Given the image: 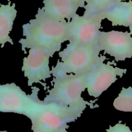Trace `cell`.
<instances>
[{
  "label": "cell",
  "mask_w": 132,
  "mask_h": 132,
  "mask_svg": "<svg viewBox=\"0 0 132 132\" xmlns=\"http://www.w3.org/2000/svg\"><path fill=\"white\" fill-rule=\"evenodd\" d=\"M129 30H130V32L129 33L131 34V37H132V25L130 26V27H129Z\"/></svg>",
  "instance_id": "2e32d148"
},
{
  "label": "cell",
  "mask_w": 132,
  "mask_h": 132,
  "mask_svg": "<svg viewBox=\"0 0 132 132\" xmlns=\"http://www.w3.org/2000/svg\"><path fill=\"white\" fill-rule=\"evenodd\" d=\"M102 21L98 15L80 16L77 14L69 21L71 37L67 45L98 46V36Z\"/></svg>",
  "instance_id": "52a82bcc"
},
{
  "label": "cell",
  "mask_w": 132,
  "mask_h": 132,
  "mask_svg": "<svg viewBox=\"0 0 132 132\" xmlns=\"http://www.w3.org/2000/svg\"><path fill=\"white\" fill-rule=\"evenodd\" d=\"M53 76V88L48 90V94L44 102L55 103L67 108L84 111L87 106L91 108L98 107L94 102L86 101L82 97V94L86 89L87 75L68 74L56 66L52 67Z\"/></svg>",
  "instance_id": "7a4b0ae2"
},
{
  "label": "cell",
  "mask_w": 132,
  "mask_h": 132,
  "mask_svg": "<svg viewBox=\"0 0 132 132\" xmlns=\"http://www.w3.org/2000/svg\"><path fill=\"white\" fill-rule=\"evenodd\" d=\"M50 56L47 52L39 48H30L28 55L23 58L22 72L27 78V85L32 87L33 84L41 83L52 76L49 67Z\"/></svg>",
  "instance_id": "9c48e42d"
},
{
  "label": "cell",
  "mask_w": 132,
  "mask_h": 132,
  "mask_svg": "<svg viewBox=\"0 0 132 132\" xmlns=\"http://www.w3.org/2000/svg\"><path fill=\"white\" fill-rule=\"evenodd\" d=\"M98 46L104 54L113 57L116 62L132 57V37L128 32L100 31L98 36Z\"/></svg>",
  "instance_id": "ba28073f"
},
{
  "label": "cell",
  "mask_w": 132,
  "mask_h": 132,
  "mask_svg": "<svg viewBox=\"0 0 132 132\" xmlns=\"http://www.w3.org/2000/svg\"><path fill=\"white\" fill-rule=\"evenodd\" d=\"M22 28L25 38L21 39L19 43L25 53L27 48H39L52 57L60 51L63 43L71 39L69 22L49 16L41 8L38 9L34 19L23 24Z\"/></svg>",
  "instance_id": "6da1fadb"
},
{
  "label": "cell",
  "mask_w": 132,
  "mask_h": 132,
  "mask_svg": "<svg viewBox=\"0 0 132 132\" xmlns=\"http://www.w3.org/2000/svg\"><path fill=\"white\" fill-rule=\"evenodd\" d=\"M84 1H85V0H84Z\"/></svg>",
  "instance_id": "d6986e66"
},
{
  "label": "cell",
  "mask_w": 132,
  "mask_h": 132,
  "mask_svg": "<svg viewBox=\"0 0 132 132\" xmlns=\"http://www.w3.org/2000/svg\"><path fill=\"white\" fill-rule=\"evenodd\" d=\"M98 15L102 20L106 19L111 22L113 27H130L132 25V1L117 3Z\"/></svg>",
  "instance_id": "8fae6325"
},
{
  "label": "cell",
  "mask_w": 132,
  "mask_h": 132,
  "mask_svg": "<svg viewBox=\"0 0 132 132\" xmlns=\"http://www.w3.org/2000/svg\"><path fill=\"white\" fill-rule=\"evenodd\" d=\"M31 88V94H27L14 82L0 85V112L18 113L29 118L40 101V89Z\"/></svg>",
  "instance_id": "5b68a950"
},
{
  "label": "cell",
  "mask_w": 132,
  "mask_h": 132,
  "mask_svg": "<svg viewBox=\"0 0 132 132\" xmlns=\"http://www.w3.org/2000/svg\"><path fill=\"white\" fill-rule=\"evenodd\" d=\"M117 3L118 0H85L84 15H98Z\"/></svg>",
  "instance_id": "4fadbf2b"
},
{
  "label": "cell",
  "mask_w": 132,
  "mask_h": 132,
  "mask_svg": "<svg viewBox=\"0 0 132 132\" xmlns=\"http://www.w3.org/2000/svg\"><path fill=\"white\" fill-rule=\"evenodd\" d=\"M84 111L67 108L55 103L41 100L28 119L33 132H67V123L75 122Z\"/></svg>",
  "instance_id": "3957f363"
},
{
  "label": "cell",
  "mask_w": 132,
  "mask_h": 132,
  "mask_svg": "<svg viewBox=\"0 0 132 132\" xmlns=\"http://www.w3.org/2000/svg\"><path fill=\"white\" fill-rule=\"evenodd\" d=\"M126 1V0H118V1L119 2H121V1ZM131 1H132V0H131Z\"/></svg>",
  "instance_id": "e0dca14e"
},
{
  "label": "cell",
  "mask_w": 132,
  "mask_h": 132,
  "mask_svg": "<svg viewBox=\"0 0 132 132\" xmlns=\"http://www.w3.org/2000/svg\"><path fill=\"white\" fill-rule=\"evenodd\" d=\"M113 106L121 112H132V87H123L117 97L114 100Z\"/></svg>",
  "instance_id": "5bb4252c"
},
{
  "label": "cell",
  "mask_w": 132,
  "mask_h": 132,
  "mask_svg": "<svg viewBox=\"0 0 132 132\" xmlns=\"http://www.w3.org/2000/svg\"><path fill=\"white\" fill-rule=\"evenodd\" d=\"M107 57L102 55V58L87 75L86 89L89 96L99 97L117 80V77H122L127 72L116 67L114 61L104 63Z\"/></svg>",
  "instance_id": "8992f818"
},
{
  "label": "cell",
  "mask_w": 132,
  "mask_h": 132,
  "mask_svg": "<svg viewBox=\"0 0 132 132\" xmlns=\"http://www.w3.org/2000/svg\"><path fill=\"white\" fill-rule=\"evenodd\" d=\"M0 132H8V131H0Z\"/></svg>",
  "instance_id": "ac0fdd59"
},
{
  "label": "cell",
  "mask_w": 132,
  "mask_h": 132,
  "mask_svg": "<svg viewBox=\"0 0 132 132\" xmlns=\"http://www.w3.org/2000/svg\"><path fill=\"white\" fill-rule=\"evenodd\" d=\"M41 9L45 14L58 20L70 21L77 15L78 9L84 8V0H43Z\"/></svg>",
  "instance_id": "30bf717a"
},
{
  "label": "cell",
  "mask_w": 132,
  "mask_h": 132,
  "mask_svg": "<svg viewBox=\"0 0 132 132\" xmlns=\"http://www.w3.org/2000/svg\"><path fill=\"white\" fill-rule=\"evenodd\" d=\"M15 6V3L11 5L10 1L7 5L0 3V45L1 48H3L6 42L14 45L9 34L12 30L14 21L17 15Z\"/></svg>",
  "instance_id": "7c38bea8"
},
{
  "label": "cell",
  "mask_w": 132,
  "mask_h": 132,
  "mask_svg": "<svg viewBox=\"0 0 132 132\" xmlns=\"http://www.w3.org/2000/svg\"><path fill=\"white\" fill-rule=\"evenodd\" d=\"M98 46H69L59 52L61 61L56 67L68 74L85 75L92 70L102 58Z\"/></svg>",
  "instance_id": "277c9868"
},
{
  "label": "cell",
  "mask_w": 132,
  "mask_h": 132,
  "mask_svg": "<svg viewBox=\"0 0 132 132\" xmlns=\"http://www.w3.org/2000/svg\"><path fill=\"white\" fill-rule=\"evenodd\" d=\"M106 132H132L129 128L121 122L116 124L115 126H109V128L106 130Z\"/></svg>",
  "instance_id": "9a60e30c"
}]
</instances>
